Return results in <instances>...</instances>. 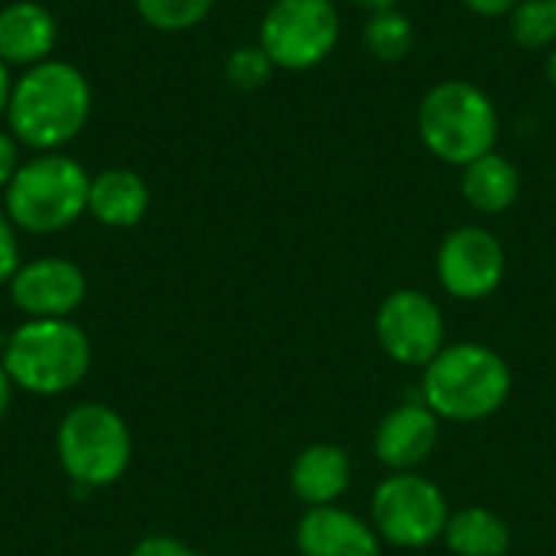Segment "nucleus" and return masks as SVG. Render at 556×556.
<instances>
[{
  "label": "nucleus",
  "mask_w": 556,
  "mask_h": 556,
  "mask_svg": "<svg viewBox=\"0 0 556 556\" xmlns=\"http://www.w3.org/2000/svg\"><path fill=\"white\" fill-rule=\"evenodd\" d=\"M375 339L401 368H427L446 342V316L433 296L414 287L388 293L375 313Z\"/></svg>",
  "instance_id": "nucleus-9"
},
{
  "label": "nucleus",
  "mask_w": 556,
  "mask_h": 556,
  "mask_svg": "<svg viewBox=\"0 0 556 556\" xmlns=\"http://www.w3.org/2000/svg\"><path fill=\"white\" fill-rule=\"evenodd\" d=\"M349 3H355V7H362V10H368V13H378V10H391V7H397L401 0H349Z\"/></svg>",
  "instance_id": "nucleus-29"
},
{
  "label": "nucleus",
  "mask_w": 556,
  "mask_h": 556,
  "mask_svg": "<svg viewBox=\"0 0 556 556\" xmlns=\"http://www.w3.org/2000/svg\"><path fill=\"white\" fill-rule=\"evenodd\" d=\"M88 293L85 274L65 257H36L10 277V300L26 319H68Z\"/></svg>",
  "instance_id": "nucleus-11"
},
{
  "label": "nucleus",
  "mask_w": 556,
  "mask_h": 556,
  "mask_svg": "<svg viewBox=\"0 0 556 556\" xmlns=\"http://www.w3.org/2000/svg\"><path fill=\"white\" fill-rule=\"evenodd\" d=\"M479 16H505L518 7V0H463Z\"/></svg>",
  "instance_id": "nucleus-26"
},
{
  "label": "nucleus",
  "mask_w": 556,
  "mask_h": 556,
  "mask_svg": "<svg viewBox=\"0 0 556 556\" xmlns=\"http://www.w3.org/2000/svg\"><path fill=\"white\" fill-rule=\"evenodd\" d=\"M91 114V85L72 62L46 59L26 68L10 91L7 127L16 143L55 153L81 134Z\"/></svg>",
  "instance_id": "nucleus-1"
},
{
  "label": "nucleus",
  "mask_w": 556,
  "mask_h": 556,
  "mask_svg": "<svg viewBox=\"0 0 556 556\" xmlns=\"http://www.w3.org/2000/svg\"><path fill=\"white\" fill-rule=\"evenodd\" d=\"M140 20L160 33H186L192 26H199L215 0H134Z\"/></svg>",
  "instance_id": "nucleus-21"
},
{
  "label": "nucleus",
  "mask_w": 556,
  "mask_h": 556,
  "mask_svg": "<svg viewBox=\"0 0 556 556\" xmlns=\"http://www.w3.org/2000/svg\"><path fill=\"white\" fill-rule=\"evenodd\" d=\"M150 208V189L134 169H104L91 176L88 215L108 228H134Z\"/></svg>",
  "instance_id": "nucleus-16"
},
{
  "label": "nucleus",
  "mask_w": 556,
  "mask_h": 556,
  "mask_svg": "<svg viewBox=\"0 0 556 556\" xmlns=\"http://www.w3.org/2000/svg\"><path fill=\"white\" fill-rule=\"evenodd\" d=\"M443 544L453 556H508L511 528L502 515L482 505H466L450 515L443 531Z\"/></svg>",
  "instance_id": "nucleus-18"
},
{
  "label": "nucleus",
  "mask_w": 556,
  "mask_h": 556,
  "mask_svg": "<svg viewBox=\"0 0 556 556\" xmlns=\"http://www.w3.org/2000/svg\"><path fill=\"white\" fill-rule=\"evenodd\" d=\"M55 16L36 0H13L0 10V62L39 65L55 46Z\"/></svg>",
  "instance_id": "nucleus-15"
},
{
  "label": "nucleus",
  "mask_w": 556,
  "mask_h": 556,
  "mask_svg": "<svg viewBox=\"0 0 556 556\" xmlns=\"http://www.w3.org/2000/svg\"><path fill=\"white\" fill-rule=\"evenodd\" d=\"M362 42L365 49L381 59V62H401L410 55L414 42H417V29L410 23V16L397 7L391 10H378L368 16L365 29H362Z\"/></svg>",
  "instance_id": "nucleus-19"
},
{
  "label": "nucleus",
  "mask_w": 556,
  "mask_h": 556,
  "mask_svg": "<svg viewBox=\"0 0 556 556\" xmlns=\"http://www.w3.org/2000/svg\"><path fill=\"white\" fill-rule=\"evenodd\" d=\"M352 485V459L339 443H309L290 466V492L306 508L339 505Z\"/></svg>",
  "instance_id": "nucleus-14"
},
{
  "label": "nucleus",
  "mask_w": 556,
  "mask_h": 556,
  "mask_svg": "<svg viewBox=\"0 0 556 556\" xmlns=\"http://www.w3.org/2000/svg\"><path fill=\"white\" fill-rule=\"evenodd\" d=\"M20 270V241H16V225L10 215L0 208V283H10V277Z\"/></svg>",
  "instance_id": "nucleus-23"
},
{
  "label": "nucleus",
  "mask_w": 556,
  "mask_h": 556,
  "mask_svg": "<svg viewBox=\"0 0 556 556\" xmlns=\"http://www.w3.org/2000/svg\"><path fill=\"white\" fill-rule=\"evenodd\" d=\"M16 169H20V143L10 130H0V192L10 186Z\"/></svg>",
  "instance_id": "nucleus-25"
},
{
  "label": "nucleus",
  "mask_w": 556,
  "mask_h": 556,
  "mask_svg": "<svg viewBox=\"0 0 556 556\" xmlns=\"http://www.w3.org/2000/svg\"><path fill=\"white\" fill-rule=\"evenodd\" d=\"M417 134L440 163L463 169L495 150L498 108L479 85L466 78H450L433 85L420 98Z\"/></svg>",
  "instance_id": "nucleus-3"
},
{
  "label": "nucleus",
  "mask_w": 556,
  "mask_h": 556,
  "mask_svg": "<svg viewBox=\"0 0 556 556\" xmlns=\"http://www.w3.org/2000/svg\"><path fill=\"white\" fill-rule=\"evenodd\" d=\"M13 378L7 375V368H3V362H0V417L10 410V401H13Z\"/></svg>",
  "instance_id": "nucleus-27"
},
{
  "label": "nucleus",
  "mask_w": 556,
  "mask_h": 556,
  "mask_svg": "<svg viewBox=\"0 0 556 556\" xmlns=\"http://www.w3.org/2000/svg\"><path fill=\"white\" fill-rule=\"evenodd\" d=\"M59 463L78 489L114 485L130 466V430L114 407L78 404L72 407L55 437Z\"/></svg>",
  "instance_id": "nucleus-6"
},
{
  "label": "nucleus",
  "mask_w": 556,
  "mask_h": 556,
  "mask_svg": "<svg viewBox=\"0 0 556 556\" xmlns=\"http://www.w3.org/2000/svg\"><path fill=\"white\" fill-rule=\"evenodd\" d=\"M339 33L342 23L332 0H274L261 20L257 46L274 68L306 72L332 55Z\"/></svg>",
  "instance_id": "nucleus-8"
},
{
  "label": "nucleus",
  "mask_w": 556,
  "mask_h": 556,
  "mask_svg": "<svg viewBox=\"0 0 556 556\" xmlns=\"http://www.w3.org/2000/svg\"><path fill=\"white\" fill-rule=\"evenodd\" d=\"M511 397V365L482 342L446 345L420 375V401L450 424H479Z\"/></svg>",
  "instance_id": "nucleus-2"
},
{
  "label": "nucleus",
  "mask_w": 556,
  "mask_h": 556,
  "mask_svg": "<svg viewBox=\"0 0 556 556\" xmlns=\"http://www.w3.org/2000/svg\"><path fill=\"white\" fill-rule=\"evenodd\" d=\"M505 244L482 225H459L440 241L437 280L453 300H489L505 283Z\"/></svg>",
  "instance_id": "nucleus-10"
},
{
  "label": "nucleus",
  "mask_w": 556,
  "mask_h": 556,
  "mask_svg": "<svg viewBox=\"0 0 556 556\" xmlns=\"http://www.w3.org/2000/svg\"><path fill=\"white\" fill-rule=\"evenodd\" d=\"M130 556H195V551L189 544H182L179 538H169V534H150L143 538Z\"/></svg>",
  "instance_id": "nucleus-24"
},
{
  "label": "nucleus",
  "mask_w": 556,
  "mask_h": 556,
  "mask_svg": "<svg viewBox=\"0 0 556 556\" xmlns=\"http://www.w3.org/2000/svg\"><path fill=\"white\" fill-rule=\"evenodd\" d=\"M91 176L65 153H36L23 160L3 189V212L20 231L55 235L88 212Z\"/></svg>",
  "instance_id": "nucleus-4"
},
{
  "label": "nucleus",
  "mask_w": 556,
  "mask_h": 556,
  "mask_svg": "<svg viewBox=\"0 0 556 556\" xmlns=\"http://www.w3.org/2000/svg\"><path fill=\"white\" fill-rule=\"evenodd\" d=\"M508 29L521 49H554L556 0H518L508 13Z\"/></svg>",
  "instance_id": "nucleus-20"
},
{
  "label": "nucleus",
  "mask_w": 556,
  "mask_h": 556,
  "mask_svg": "<svg viewBox=\"0 0 556 556\" xmlns=\"http://www.w3.org/2000/svg\"><path fill=\"white\" fill-rule=\"evenodd\" d=\"M450 515L446 492L420 472H388V479L375 485L368 505V521L381 544L397 551H420L443 541Z\"/></svg>",
  "instance_id": "nucleus-7"
},
{
  "label": "nucleus",
  "mask_w": 556,
  "mask_h": 556,
  "mask_svg": "<svg viewBox=\"0 0 556 556\" xmlns=\"http://www.w3.org/2000/svg\"><path fill=\"white\" fill-rule=\"evenodd\" d=\"M459 186H463V199L476 212L502 215L521 195V173L508 156L492 150V153L472 160L469 166H463V182Z\"/></svg>",
  "instance_id": "nucleus-17"
},
{
  "label": "nucleus",
  "mask_w": 556,
  "mask_h": 556,
  "mask_svg": "<svg viewBox=\"0 0 556 556\" xmlns=\"http://www.w3.org/2000/svg\"><path fill=\"white\" fill-rule=\"evenodd\" d=\"M303 556H381V538L362 515L342 505L306 508L293 531Z\"/></svg>",
  "instance_id": "nucleus-13"
},
{
  "label": "nucleus",
  "mask_w": 556,
  "mask_h": 556,
  "mask_svg": "<svg viewBox=\"0 0 556 556\" xmlns=\"http://www.w3.org/2000/svg\"><path fill=\"white\" fill-rule=\"evenodd\" d=\"M225 75L238 91H254L261 85L270 81L274 75V62L267 59V52L261 46H241L228 55L225 62Z\"/></svg>",
  "instance_id": "nucleus-22"
},
{
  "label": "nucleus",
  "mask_w": 556,
  "mask_h": 556,
  "mask_svg": "<svg viewBox=\"0 0 556 556\" xmlns=\"http://www.w3.org/2000/svg\"><path fill=\"white\" fill-rule=\"evenodd\" d=\"M440 443V417L424 401L397 404L375 427V456L388 472H420Z\"/></svg>",
  "instance_id": "nucleus-12"
},
{
  "label": "nucleus",
  "mask_w": 556,
  "mask_h": 556,
  "mask_svg": "<svg viewBox=\"0 0 556 556\" xmlns=\"http://www.w3.org/2000/svg\"><path fill=\"white\" fill-rule=\"evenodd\" d=\"M544 72H547V81L556 85V46L554 49H547V62H544Z\"/></svg>",
  "instance_id": "nucleus-30"
},
{
  "label": "nucleus",
  "mask_w": 556,
  "mask_h": 556,
  "mask_svg": "<svg viewBox=\"0 0 556 556\" xmlns=\"http://www.w3.org/2000/svg\"><path fill=\"white\" fill-rule=\"evenodd\" d=\"M7 375L26 394H65L88 375L91 342L72 319H26L0 355Z\"/></svg>",
  "instance_id": "nucleus-5"
},
{
  "label": "nucleus",
  "mask_w": 556,
  "mask_h": 556,
  "mask_svg": "<svg viewBox=\"0 0 556 556\" xmlns=\"http://www.w3.org/2000/svg\"><path fill=\"white\" fill-rule=\"evenodd\" d=\"M10 91H13L10 65H7V62H0V117L7 114V104H10Z\"/></svg>",
  "instance_id": "nucleus-28"
}]
</instances>
